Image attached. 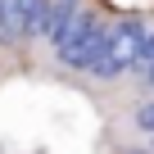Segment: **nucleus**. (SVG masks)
I'll return each instance as SVG.
<instances>
[{
	"label": "nucleus",
	"mask_w": 154,
	"mask_h": 154,
	"mask_svg": "<svg viewBox=\"0 0 154 154\" xmlns=\"http://www.w3.org/2000/svg\"><path fill=\"white\" fill-rule=\"evenodd\" d=\"M145 32H149V23H136V18L113 23L109 36H104V45H100V54L91 59L86 72L100 77V82H113V77H122L127 68H136L140 63V50H145Z\"/></svg>",
	"instance_id": "f257e3e1"
},
{
	"label": "nucleus",
	"mask_w": 154,
	"mask_h": 154,
	"mask_svg": "<svg viewBox=\"0 0 154 154\" xmlns=\"http://www.w3.org/2000/svg\"><path fill=\"white\" fill-rule=\"evenodd\" d=\"M104 36H109V23H100L91 9H82L77 14V23L59 36V45H54V54H59V63L63 68H91V59L100 54V45H104Z\"/></svg>",
	"instance_id": "f03ea898"
},
{
	"label": "nucleus",
	"mask_w": 154,
	"mask_h": 154,
	"mask_svg": "<svg viewBox=\"0 0 154 154\" xmlns=\"http://www.w3.org/2000/svg\"><path fill=\"white\" fill-rule=\"evenodd\" d=\"M45 27V0H0V41H27Z\"/></svg>",
	"instance_id": "7ed1b4c3"
},
{
	"label": "nucleus",
	"mask_w": 154,
	"mask_h": 154,
	"mask_svg": "<svg viewBox=\"0 0 154 154\" xmlns=\"http://www.w3.org/2000/svg\"><path fill=\"white\" fill-rule=\"evenodd\" d=\"M82 9H86L82 0H45V27H41V36H45L50 45H59V36L77 23Z\"/></svg>",
	"instance_id": "20e7f679"
},
{
	"label": "nucleus",
	"mask_w": 154,
	"mask_h": 154,
	"mask_svg": "<svg viewBox=\"0 0 154 154\" xmlns=\"http://www.w3.org/2000/svg\"><path fill=\"white\" fill-rule=\"evenodd\" d=\"M136 127H140V131H149V136H154V100H145V104H140V109H136Z\"/></svg>",
	"instance_id": "39448f33"
}]
</instances>
